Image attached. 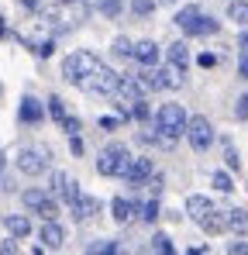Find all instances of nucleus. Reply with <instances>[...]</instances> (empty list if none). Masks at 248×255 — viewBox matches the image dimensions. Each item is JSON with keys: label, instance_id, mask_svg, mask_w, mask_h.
Here are the masks:
<instances>
[{"label": "nucleus", "instance_id": "nucleus-23", "mask_svg": "<svg viewBox=\"0 0 248 255\" xmlns=\"http://www.w3.org/2000/svg\"><path fill=\"white\" fill-rule=\"evenodd\" d=\"M228 17H231L235 24H242V28H245V24H248V3H245V0H231Z\"/></svg>", "mask_w": 248, "mask_h": 255}, {"label": "nucleus", "instance_id": "nucleus-43", "mask_svg": "<svg viewBox=\"0 0 248 255\" xmlns=\"http://www.w3.org/2000/svg\"><path fill=\"white\" fill-rule=\"evenodd\" d=\"M231 252H235V255H242V252H248V242H235V245H231Z\"/></svg>", "mask_w": 248, "mask_h": 255}, {"label": "nucleus", "instance_id": "nucleus-19", "mask_svg": "<svg viewBox=\"0 0 248 255\" xmlns=\"http://www.w3.org/2000/svg\"><path fill=\"white\" fill-rule=\"evenodd\" d=\"M138 80H141V86H145V93H148V90H165L162 69H152V66H145V69L138 73Z\"/></svg>", "mask_w": 248, "mask_h": 255}, {"label": "nucleus", "instance_id": "nucleus-44", "mask_svg": "<svg viewBox=\"0 0 248 255\" xmlns=\"http://www.w3.org/2000/svg\"><path fill=\"white\" fill-rule=\"evenodd\" d=\"M155 3H176V0H155Z\"/></svg>", "mask_w": 248, "mask_h": 255}, {"label": "nucleus", "instance_id": "nucleus-3", "mask_svg": "<svg viewBox=\"0 0 248 255\" xmlns=\"http://www.w3.org/2000/svg\"><path fill=\"white\" fill-rule=\"evenodd\" d=\"M127 162H131V155H127L124 145H107L100 152V159H97V172L100 176H124Z\"/></svg>", "mask_w": 248, "mask_h": 255}, {"label": "nucleus", "instance_id": "nucleus-8", "mask_svg": "<svg viewBox=\"0 0 248 255\" xmlns=\"http://www.w3.org/2000/svg\"><path fill=\"white\" fill-rule=\"evenodd\" d=\"M52 193L62 197L66 204H76V200H80V183H76L73 176H66V172H55V176H52Z\"/></svg>", "mask_w": 248, "mask_h": 255}, {"label": "nucleus", "instance_id": "nucleus-36", "mask_svg": "<svg viewBox=\"0 0 248 255\" xmlns=\"http://www.w3.org/2000/svg\"><path fill=\"white\" fill-rule=\"evenodd\" d=\"M235 118H238V121H245V118H248V93H245V97H238V107H235Z\"/></svg>", "mask_w": 248, "mask_h": 255}, {"label": "nucleus", "instance_id": "nucleus-46", "mask_svg": "<svg viewBox=\"0 0 248 255\" xmlns=\"http://www.w3.org/2000/svg\"><path fill=\"white\" fill-rule=\"evenodd\" d=\"M62 3H69V0H62Z\"/></svg>", "mask_w": 248, "mask_h": 255}, {"label": "nucleus", "instance_id": "nucleus-16", "mask_svg": "<svg viewBox=\"0 0 248 255\" xmlns=\"http://www.w3.org/2000/svg\"><path fill=\"white\" fill-rule=\"evenodd\" d=\"M69 211H73L76 221H86V217H93V214L100 211V200H97V197H83V193H80V200L69 204Z\"/></svg>", "mask_w": 248, "mask_h": 255}, {"label": "nucleus", "instance_id": "nucleus-33", "mask_svg": "<svg viewBox=\"0 0 248 255\" xmlns=\"http://www.w3.org/2000/svg\"><path fill=\"white\" fill-rule=\"evenodd\" d=\"M59 125L66 128V134H80V118H69V114H66Z\"/></svg>", "mask_w": 248, "mask_h": 255}, {"label": "nucleus", "instance_id": "nucleus-40", "mask_svg": "<svg viewBox=\"0 0 248 255\" xmlns=\"http://www.w3.org/2000/svg\"><path fill=\"white\" fill-rule=\"evenodd\" d=\"M118 125H121V118H100V128H107V131L118 128Z\"/></svg>", "mask_w": 248, "mask_h": 255}, {"label": "nucleus", "instance_id": "nucleus-11", "mask_svg": "<svg viewBox=\"0 0 248 255\" xmlns=\"http://www.w3.org/2000/svg\"><path fill=\"white\" fill-rule=\"evenodd\" d=\"M38 238L45 242V249H62V242H66V231H62V224H55V217H52V221H45V224H41Z\"/></svg>", "mask_w": 248, "mask_h": 255}, {"label": "nucleus", "instance_id": "nucleus-20", "mask_svg": "<svg viewBox=\"0 0 248 255\" xmlns=\"http://www.w3.org/2000/svg\"><path fill=\"white\" fill-rule=\"evenodd\" d=\"M228 231H235V235H248V211L231 207V211H228Z\"/></svg>", "mask_w": 248, "mask_h": 255}, {"label": "nucleus", "instance_id": "nucleus-31", "mask_svg": "<svg viewBox=\"0 0 248 255\" xmlns=\"http://www.w3.org/2000/svg\"><path fill=\"white\" fill-rule=\"evenodd\" d=\"M131 118H138V121H145V118H148V104H145V97L131 104Z\"/></svg>", "mask_w": 248, "mask_h": 255}, {"label": "nucleus", "instance_id": "nucleus-13", "mask_svg": "<svg viewBox=\"0 0 248 255\" xmlns=\"http://www.w3.org/2000/svg\"><path fill=\"white\" fill-rule=\"evenodd\" d=\"M3 228L10 231V238H28L31 235V217L28 214H7L3 217Z\"/></svg>", "mask_w": 248, "mask_h": 255}, {"label": "nucleus", "instance_id": "nucleus-25", "mask_svg": "<svg viewBox=\"0 0 248 255\" xmlns=\"http://www.w3.org/2000/svg\"><path fill=\"white\" fill-rule=\"evenodd\" d=\"M197 14H200V10H197V7H193V3H190V7H183V10H179V14H176V24H179V28H183V31H186V28H190V24H193V21H197Z\"/></svg>", "mask_w": 248, "mask_h": 255}, {"label": "nucleus", "instance_id": "nucleus-17", "mask_svg": "<svg viewBox=\"0 0 248 255\" xmlns=\"http://www.w3.org/2000/svg\"><path fill=\"white\" fill-rule=\"evenodd\" d=\"M111 214H114V221H118V224H127V221L138 214V204H131V200H124V197H114Z\"/></svg>", "mask_w": 248, "mask_h": 255}, {"label": "nucleus", "instance_id": "nucleus-37", "mask_svg": "<svg viewBox=\"0 0 248 255\" xmlns=\"http://www.w3.org/2000/svg\"><path fill=\"white\" fill-rule=\"evenodd\" d=\"M69 152H73V155H83V138L80 134H69Z\"/></svg>", "mask_w": 248, "mask_h": 255}, {"label": "nucleus", "instance_id": "nucleus-9", "mask_svg": "<svg viewBox=\"0 0 248 255\" xmlns=\"http://www.w3.org/2000/svg\"><path fill=\"white\" fill-rule=\"evenodd\" d=\"M114 93H118V100H121V104H127V107H131L134 100H141V97H145V86H141V80H138V76H121Z\"/></svg>", "mask_w": 248, "mask_h": 255}, {"label": "nucleus", "instance_id": "nucleus-12", "mask_svg": "<svg viewBox=\"0 0 248 255\" xmlns=\"http://www.w3.org/2000/svg\"><path fill=\"white\" fill-rule=\"evenodd\" d=\"M197 224L204 228L207 235H221V231L228 228V211H217V207H210V211H207L204 217L197 221Z\"/></svg>", "mask_w": 248, "mask_h": 255}, {"label": "nucleus", "instance_id": "nucleus-14", "mask_svg": "<svg viewBox=\"0 0 248 255\" xmlns=\"http://www.w3.org/2000/svg\"><path fill=\"white\" fill-rule=\"evenodd\" d=\"M165 62L176 66V69H186V66H190V48H186V42L169 45V48H165Z\"/></svg>", "mask_w": 248, "mask_h": 255}, {"label": "nucleus", "instance_id": "nucleus-18", "mask_svg": "<svg viewBox=\"0 0 248 255\" xmlns=\"http://www.w3.org/2000/svg\"><path fill=\"white\" fill-rule=\"evenodd\" d=\"M41 118H45V107H41L35 97H24V100H21V121H28V125H38Z\"/></svg>", "mask_w": 248, "mask_h": 255}, {"label": "nucleus", "instance_id": "nucleus-45", "mask_svg": "<svg viewBox=\"0 0 248 255\" xmlns=\"http://www.w3.org/2000/svg\"><path fill=\"white\" fill-rule=\"evenodd\" d=\"M0 172H3V155H0Z\"/></svg>", "mask_w": 248, "mask_h": 255}, {"label": "nucleus", "instance_id": "nucleus-22", "mask_svg": "<svg viewBox=\"0 0 248 255\" xmlns=\"http://www.w3.org/2000/svg\"><path fill=\"white\" fill-rule=\"evenodd\" d=\"M217 28H221V24H217L214 17H207V14H197V21L186 28V35H214Z\"/></svg>", "mask_w": 248, "mask_h": 255}, {"label": "nucleus", "instance_id": "nucleus-38", "mask_svg": "<svg viewBox=\"0 0 248 255\" xmlns=\"http://www.w3.org/2000/svg\"><path fill=\"white\" fill-rule=\"evenodd\" d=\"M238 76L248 80V52H245V48H242V59H238Z\"/></svg>", "mask_w": 248, "mask_h": 255}, {"label": "nucleus", "instance_id": "nucleus-32", "mask_svg": "<svg viewBox=\"0 0 248 255\" xmlns=\"http://www.w3.org/2000/svg\"><path fill=\"white\" fill-rule=\"evenodd\" d=\"M224 155H228V166H231V169H238V166H242V159H238V152H235V145H231V141H224Z\"/></svg>", "mask_w": 248, "mask_h": 255}, {"label": "nucleus", "instance_id": "nucleus-28", "mask_svg": "<svg viewBox=\"0 0 248 255\" xmlns=\"http://www.w3.org/2000/svg\"><path fill=\"white\" fill-rule=\"evenodd\" d=\"M214 190H221V193H231V190H235L231 176H228V172H214Z\"/></svg>", "mask_w": 248, "mask_h": 255}, {"label": "nucleus", "instance_id": "nucleus-6", "mask_svg": "<svg viewBox=\"0 0 248 255\" xmlns=\"http://www.w3.org/2000/svg\"><path fill=\"white\" fill-rule=\"evenodd\" d=\"M21 204H24L28 211L41 214L45 221H52V217L59 214V204H55V197H48L45 190H24V193H21Z\"/></svg>", "mask_w": 248, "mask_h": 255}, {"label": "nucleus", "instance_id": "nucleus-30", "mask_svg": "<svg viewBox=\"0 0 248 255\" xmlns=\"http://www.w3.org/2000/svg\"><path fill=\"white\" fill-rule=\"evenodd\" d=\"M48 114H52L55 121H62V118H66V107H62V100H59V97H52V100H48Z\"/></svg>", "mask_w": 248, "mask_h": 255}, {"label": "nucleus", "instance_id": "nucleus-34", "mask_svg": "<svg viewBox=\"0 0 248 255\" xmlns=\"http://www.w3.org/2000/svg\"><path fill=\"white\" fill-rule=\"evenodd\" d=\"M131 48L134 45L127 42V38H114V55H131Z\"/></svg>", "mask_w": 248, "mask_h": 255}, {"label": "nucleus", "instance_id": "nucleus-15", "mask_svg": "<svg viewBox=\"0 0 248 255\" xmlns=\"http://www.w3.org/2000/svg\"><path fill=\"white\" fill-rule=\"evenodd\" d=\"M131 55H134L141 66H155V62H159V45L145 38V42H138L134 48H131Z\"/></svg>", "mask_w": 248, "mask_h": 255}, {"label": "nucleus", "instance_id": "nucleus-42", "mask_svg": "<svg viewBox=\"0 0 248 255\" xmlns=\"http://www.w3.org/2000/svg\"><path fill=\"white\" fill-rule=\"evenodd\" d=\"M238 45H242V48H245V52H248V24H245V28H242V35H238Z\"/></svg>", "mask_w": 248, "mask_h": 255}, {"label": "nucleus", "instance_id": "nucleus-10", "mask_svg": "<svg viewBox=\"0 0 248 255\" xmlns=\"http://www.w3.org/2000/svg\"><path fill=\"white\" fill-rule=\"evenodd\" d=\"M152 159H131L127 162V169H124V179L131 183V186H141V183H148V176H152Z\"/></svg>", "mask_w": 248, "mask_h": 255}, {"label": "nucleus", "instance_id": "nucleus-35", "mask_svg": "<svg viewBox=\"0 0 248 255\" xmlns=\"http://www.w3.org/2000/svg\"><path fill=\"white\" fill-rule=\"evenodd\" d=\"M86 252H118V242H97V245H90Z\"/></svg>", "mask_w": 248, "mask_h": 255}, {"label": "nucleus", "instance_id": "nucleus-7", "mask_svg": "<svg viewBox=\"0 0 248 255\" xmlns=\"http://www.w3.org/2000/svg\"><path fill=\"white\" fill-rule=\"evenodd\" d=\"M17 169L24 172V176H41V172L48 169V152L45 148H21Z\"/></svg>", "mask_w": 248, "mask_h": 255}, {"label": "nucleus", "instance_id": "nucleus-24", "mask_svg": "<svg viewBox=\"0 0 248 255\" xmlns=\"http://www.w3.org/2000/svg\"><path fill=\"white\" fill-rule=\"evenodd\" d=\"M138 217H141L145 224H155V221H159V197H152L148 204H141V207H138Z\"/></svg>", "mask_w": 248, "mask_h": 255}, {"label": "nucleus", "instance_id": "nucleus-21", "mask_svg": "<svg viewBox=\"0 0 248 255\" xmlns=\"http://www.w3.org/2000/svg\"><path fill=\"white\" fill-rule=\"evenodd\" d=\"M210 207H214V204H210L207 197H200V193H193V197H186V214H190L193 221H200V217H204V214L210 211Z\"/></svg>", "mask_w": 248, "mask_h": 255}, {"label": "nucleus", "instance_id": "nucleus-5", "mask_svg": "<svg viewBox=\"0 0 248 255\" xmlns=\"http://www.w3.org/2000/svg\"><path fill=\"white\" fill-rule=\"evenodd\" d=\"M118 80H121V76L100 62V66H97V69H93L80 86H83V90H90V93H114V90H118Z\"/></svg>", "mask_w": 248, "mask_h": 255}, {"label": "nucleus", "instance_id": "nucleus-2", "mask_svg": "<svg viewBox=\"0 0 248 255\" xmlns=\"http://www.w3.org/2000/svg\"><path fill=\"white\" fill-rule=\"evenodd\" d=\"M97 66H100V59H97L93 52H73V55L62 59V80H69V83L80 86Z\"/></svg>", "mask_w": 248, "mask_h": 255}, {"label": "nucleus", "instance_id": "nucleus-27", "mask_svg": "<svg viewBox=\"0 0 248 255\" xmlns=\"http://www.w3.org/2000/svg\"><path fill=\"white\" fill-rule=\"evenodd\" d=\"M152 249H155V252H162V255H172V242H169V235H162V231H159V235H152Z\"/></svg>", "mask_w": 248, "mask_h": 255}, {"label": "nucleus", "instance_id": "nucleus-4", "mask_svg": "<svg viewBox=\"0 0 248 255\" xmlns=\"http://www.w3.org/2000/svg\"><path fill=\"white\" fill-rule=\"evenodd\" d=\"M186 141L197 148V152H207L210 145H214V128H210V121L207 118H190L186 121Z\"/></svg>", "mask_w": 248, "mask_h": 255}, {"label": "nucleus", "instance_id": "nucleus-41", "mask_svg": "<svg viewBox=\"0 0 248 255\" xmlns=\"http://www.w3.org/2000/svg\"><path fill=\"white\" fill-rule=\"evenodd\" d=\"M52 52H55V45H52V42H41L38 45V55H52Z\"/></svg>", "mask_w": 248, "mask_h": 255}, {"label": "nucleus", "instance_id": "nucleus-29", "mask_svg": "<svg viewBox=\"0 0 248 255\" xmlns=\"http://www.w3.org/2000/svg\"><path fill=\"white\" fill-rule=\"evenodd\" d=\"M121 7H124V0H100V10H104L107 17H118Z\"/></svg>", "mask_w": 248, "mask_h": 255}, {"label": "nucleus", "instance_id": "nucleus-26", "mask_svg": "<svg viewBox=\"0 0 248 255\" xmlns=\"http://www.w3.org/2000/svg\"><path fill=\"white\" fill-rule=\"evenodd\" d=\"M155 10V0H131V14H138V17H148Z\"/></svg>", "mask_w": 248, "mask_h": 255}, {"label": "nucleus", "instance_id": "nucleus-39", "mask_svg": "<svg viewBox=\"0 0 248 255\" xmlns=\"http://www.w3.org/2000/svg\"><path fill=\"white\" fill-rule=\"evenodd\" d=\"M200 66H204V69H210V66H217V55H210V52H204V55H200Z\"/></svg>", "mask_w": 248, "mask_h": 255}, {"label": "nucleus", "instance_id": "nucleus-1", "mask_svg": "<svg viewBox=\"0 0 248 255\" xmlns=\"http://www.w3.org/2000/svg\"><path fill=\"white\" fill-rule=\"evenodd\" d=\"M186 111L179 107V104H162L159 107V114H155V131H159V138L155 141H162L165 148H172V141L179 138V134H186Z\"/></svg>", "mask_w": 248, "mask_h": 255}]
</instances>
